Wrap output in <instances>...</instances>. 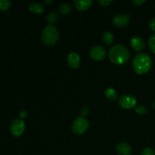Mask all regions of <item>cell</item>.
<instances>
[{
    "label": "cell",
    "instance_id": "52a82bcc",
    "mask_svg": "<svg viewBox=\"0 0 155 155\" xmlns=\"http://www.w3.org/2000/svg\"><path fill=\"white\" fill-rule=\"evenodd\" d=\"M107 54L106 49L101 45H95L92 47L89 51V56L91 58L95 61H102Z\"/></svg>",
    "mask_w": 155,
    "mask_h": 155
},
{
    "label": "cell",
    "instance_id": "5b68a950",
    "mask_svg": "<svg viewBox=\"0 0 155 155\" xmlns=\"http://www.w3.org/2000/svg\"><path fill=\"white\" fill-rule=\"evenodd\" d=\"M24 130H25V122L21 118L14 120L11 124L10 131L14 136L18 137L21 136L24 133Z\"/></svg>",
    "mask_w": 155,
    "mask_h": 155
},
{
    "label": "cell",
    "instance_id": "e0dca14e",
    "mask_svg": "<svg viewBox=\"0 0 155 155\" xmlns=\"http://www.w3.org/2000/svg\"><path fill=\"white\" fill-rule=\"evenodd\" d=\"M58 21V15L55 12H50L46 16V21L48 25H52L53 24L56 23Z\"/></svg>",
    "mask_w": 155,
    "mask_h": 155
},
{
    "label": "cell",
    "instance_id": "8992f818",
    "mask_svg": "<svg viewBox=\"0 0 155 155\" xmlns=\"http://www.w3.org/2000/svg\"><path fill=\"white\" fill-rule=\"evenodd\" d=\"M137 99L135 96L131 95H125L120 97L118 104L124 109H132L136 106Z\"/></svg>",
    "mask_w": 155,
    "mask_h": 155
},
{
    "label": "cell",
    "instance_id": "9a60e30c",
    "mask_svg": "<svg viewBox=\"0 0 155 155\" xmlns=\"http://www.w3.org/2000/svg\"><path fill=\"white\" fill-rule=\"evenodd\" d=\"M104 95H105L106 98L109 100H115L117 98L118 95H117V92H116V90L112 88H108V89H106L104 91Z\"/></svg>",
    "mask_w": 155,
    "mask_h": 155
},
{
    "label": "cell",
    "instance_id": "ac0fdd59",
    "mask_svg": "<svg viewBox=\"0 0 155 155\" xmlns=\"http://www.w3.org/2000/svg\"><path fill=\"white\" fill-rule=\"evenodd\" d=\"M12 6V2L9 0H0V10L6 12Z\"/></svg>",
    "mask_w": 155,
    "mask_h": 155
},
{
    "label": "cell",
    "instance_id": "44dd1931",
    "mask_svg": "<svg viewBox=\"0 0 155 155\" xmlns=\"http://www.w3.org/2000/svg\"><path fill=\"white\" fill-rule=\"evenodd\" d=\"M141 155H155V152L152 148H146L142 151Z\"/></svg>",
    "mask_w": 155,
    "mask_h": 155
},
{
    "label": "cell",
    "instance_id": "8fae6325",
    "mask_svg": "<svg viewBox=\"0 0 155 155\" xmlns=\"http://www.w3.org/2000/svg\"><path fill=\"white\" fill-rule=\"evenodd\" d=\"M116 151L119 155H131L133 149L129 144L120 142L116 146Z\"/></svg>",
    "mask_w": 155,
    "mask_h": 155
},
{
    "label": "cell",
    "instance_id": "d6986e66",
    "mask_svg": "<svg viewBox=\"0 0 155 155\" xmlns=\"http://www.w3.org/2000/svg\"><path fill=\"white\" fill-rule=\"evenodd\" d=\"M148 45L153 53L155 54V33L151 35L148 39Z\"/></svg>",
    "mask_w": 155,
    "mask_h": 155
},
{
    "label": "cell",
    "instance_id": "2e32d148",
    "mask_svg": "<svg viewBox=\"0 0 155 155\" xmlns=\"http://www.w3.org/2000/svg\"><path fill=\"white\" fill-rule=\"evenodd\" d=\"M71 8H71V5L68 4V3H64V4H61L59 5V13L63 15H68L71 12Z\"/></svg>",
    "mask_w": 155,
    "mask_h": 155
},
{
    "label": "cell",
    "instance_id": "d4e9b609",
    "mask_svg": "<svg viewBox=\"0 0 155 155\" xmlns=\"http://www.w3.org/2000/svg\"><path fill=\"white\" fill-rule=\"evenodd\" d=\"M133 4L136 6H141L145 2V0H133Z\"/></svg>",
    "mask_w": 155,
    "mask_h": 155
},
{
    "label": "cell",
    "instance_id": "7402d4cb",
    "mask_svg": "<svg viewBox=\"0 0 155 155\" xmlns=\"http://www.w3.org/2000/svg\"><path fill=\"white\" fill-rule=\"evenodd\" d=\"M111 2V0H98V3H99L101 6H103V7L108 6Z\"/></svg>",
    "mask_w": 155,
    "mask_h": 155
},
{
    "label": "cell",
    "instance_id": "3957f363",
    "mask_svg": "<svg viewBox=\"0 0 155 155\" xmlns=\"http://www.w3.org/2000/svg\"><path fill=\"white\" fill-rule=\"evenodd\" d=\"M60 38L58 30L53 25H47L41 34V40L45 45L51 46L54 45Z\"/></svg>",
    "mask_w": 155,
    "mask_h": 155
},
{
    "label": "cell",
    "instance_id": "5bb4252c",
    "mask_svg": "<svg viewBox=\"0 0 155 155\" xmlns=\"http://www.w3.org/2000/svg\"><path fill=\"white\" fill-rule=\"evenodd\" d=\"M101 39H102V41L104 42V44L107 45H110L114 42V35L110 32L106 31L102 34Z\"/></svg>",
    "mask_w": 155,
    "mask_h": 155
},
{
    "label": "cell",
    "instance_id": "4316f807",
    "mask_svg": "<svg viewBox=\"0 0 155 155\" xmlns=\"http://www.w3.org/2000/svg\"><path fill=\"white\" fill-rule=\"evenodd\" d=\"M51 2H52V1H46L45 2V4H49V3H51Z\"/></svg>",
    "mask_w": 155,
    "mask_h": 155
},
{
    "label": "cell",
    "instance_id": "277c9868",
    "mask_svg": "<svg viewBox=\"0 0 155 155\" xmlns=\"http://www.w3.org/2000/svg\"><path fill=\"white\" fill-rule=\"evenodd\" d=\"M89 123L84 117H77L72 124V131L75 135H82L89 129Z\"/></svg>",
    "mask_w": 155,
    "mask_h": 155
},
{
    "label": "cell",
    "instance_id": "4fadbf2b",
    "mask_svg": "<svg viewBox=\"0 0 155 155\" xmlns=\"http://www.w3.org/2000/svg\"><path fill=\"white\" fill-rule=\"evenodd\" d=\"M29 10L33 14L40 15L44 12L45 5H44V4H39V3H31L29 5Z\"/></svg>",
    "mask_w": 155,
    "mask_h": 155
},
{
    "label": "cell",
    "instance_id": "7a4b0ae2",
    "mask_svg": "<svg viewBox=\"0 0 155 155\" xmlns=\"http://www.w3.org/2000/svg\"><path fill=\"white\" fill-rule=\"evenodd\" d=\"M152 67V59L146 53L137 54L133 61V68L139 75H143L149 72Z\"/></svg>",
    "mask_w": 155,
    "mask_h": 155
},
{
    "label": "cell",
    "instance_id": "ffe728a7",
    "mask_svg": "<svg viewBox=\"0 0 155 155\" xmlns=\"http://www.w3.org/2000/svg\"><path fill=\"white\" fill-rule=\"evenodd\" d=\"M135 111H136L137 114H145L148 112V109H147L145 106L139 105V106H138V107H136V109H135Z\"/></svg>",
    "mask_w": 155,
    "mask_h": 155
},
{
    "label": "cell",
    "instance_id": "9c48e42d",
    "mask_svg": "<svg viewBox=\"0 0 155 155\" xmlns=\"http://www.w3.org/2000/svg\"><path fill=\"white\" fill-rule=\"evenodd\" d=\"M130 23V17L127 15H117L113 18L114 25L117 27H125Z\"/></svg>",
    "mask_w": 155,
    "mask_h": 155
},
{
    "label": "cell",
    "instance_id": "6da1fadb",
    "mask_svg": "<svg viewBox=\"0 0 155 155\" xmlns=\"http://www.w3.org/2000/svg\"><path fill=\"white\" fill-rule=\"evenodd\" d=\"M109 59L112 63L117 65L124 64L130 58V52L124 45H115L109 51Z\"/></svg>",
    "mask_w": 155,
    "mask_h": 155
},
{
    "label": "cell",
    "instance_id": "603a6c76",
    "mask_svg": "<svg viewBox=\"0 0 155 155\" xmlns=\"http://www.w3.org/2000/svg\"><path fill=\"white\" fill-rule=\"evenodd\" d=\"M148 26H149V28L151 29L152 31L155 32V18H151V19L150 20Z\"/></svg>",
    "mask_w": 155,
    "mask_h": 155
},
{
    "label": "cell",
    "instance_id": "7c38bea8",
    "mask_svg": "<svg viewBox=\"0 0 155 155\" xmlns=\"http://www.w3.org/2000/svg\"><path fill=\"white\" fill-rule=\"evenodd\" d=\"M92 1L91 0H75L74 5L76 8L80 11H86L92 6Z\"/></svg>",
    "mask_w": 155,
    "mask_h": 155
},
{
    "label": "cell",
    "instance_id": "cb8c5ba5",
    "mask_svg": "<svg viewBox=\"0 0 155 155\" xmlns=\"http://www.w3.org/2000/svg\"><path fill=\"white\" fill-rule=\"evenodd\" d=\"M89 107L87 106H83L81 109V114L82 117H85L88 113H89Z\"/></svg>",
    "mask_w": 155,
    "mask_h": 155
},
{
    "label": "cell",
    "instance_id": "30bf717a",
    "mask_svg": "<svg viewBox=\"0 0 155 155\" xmlns=\"http://www.w3.org/2000/svg\"><path fill=\"white\" fill-rule=\"evenodd\" d=\"M130 45L136 51H141L145 48V41L140 36H134L130 40Z\"/></svg>",
    "mask_w": 155,
    "mask_h": 155
},
{
    "label": "cell",
    "instance_id": "484cf974",
    "mask_svg": "<svg viewBox=\"0 0 155 155\" xmlns=\"http://www.w3.org/2000/svg\"><path fill=\"white\" fill-rule=\"evenodd\" d=\"M27 115H28V114H27V110H21V111L20 112V114H19L20 117H21V119H22V120L24 119V118H26V117H27Z\"/></svg>",
    "mask_w": 155,
    "mask_h": 155
},
{
    "label": "cell",
    "instance_id": "ba28073f",
    "mask_svg": "<svg viewBox=\"0 0 155 155\" xmlns=\"http://www.w3.org/2000/svg\"><path fill=\"white\" fill-rule=\"evenodd\" d=\"M67 61L68 66L72 69H78L81 64L80 55L76 52H71L68 54Z\"/></svg>",
    "mask_w": 155,
    "mask_h": 155
}]
</instances>
